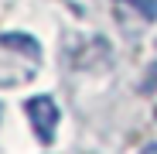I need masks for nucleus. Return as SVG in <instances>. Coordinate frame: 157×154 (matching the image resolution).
I'll use <instances>...</instances> for the list:
<instances>
[{"label": "nucleus", "mask_w": 157, "mask_h": 154, "mask_svg": "<svg viewBox=\"0 0 157 154\" xmlns=\"http://www.w3.org/2000/svg\"><path fill=\"white\" fill-rule=\"evenodd\" d=\"M24 110H28V120L34 127L38 140L44 147L55 144V127H58V106H55V99H51V96H31Z\"/></svg>", "instance_id": "f257e3e1"}, {"label": "nucleus", "mask_w": 157, "mask_h": 154, "mask_svg": "<svg viewBox=\"0 0 157 154\" xmlns=\"http://www.w3.org/2000/svg\"><path fill=\"white\" fill-rule=\"evenodd\" d=\"M123 4H130L133 10H140L147 21H157V0H123Z\"/></svg>", "instance_id": "f03ea898"}, {"label": "nucleus", "mask_w": 157, "mask_h": 154, "mask_svg": "<svg viewBox=\"0 0 157 154\" xmlns=\"http://www.w3.org/2000/svg\"><path fill=\"white\" fill-rule=\"evenodd\" d=\"M157 86V65H154V72H147V79H144V89H154Z\"/></svg>", "instance_id": "7ed1b4c3"}]
</instances>
